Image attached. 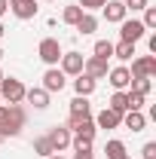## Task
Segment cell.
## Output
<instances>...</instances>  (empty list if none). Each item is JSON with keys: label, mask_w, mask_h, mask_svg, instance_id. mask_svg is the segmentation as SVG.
I'll list each match as a JSON object with an SVG mask.
<instances>
[{"label": "cell", "mask_w": 156, "mask_h": 159, "mask_svg": "<svg viewBox=\"0 0 156 159\" xmlns=\"http://www.w3.org/2000/svg\"><path fill=\"white\" fill-rule=\"evenodd\" d=\"M25 98H28V104H34L37 110H46V107H49V92H46L43 86H37V89H28V92H25Z\"/></svg>", "instance_id": "9a60e30c"}, {"label": "cell", "mask_w": 156, "mask_h": 159, "mask_svg": "<svg viewBox=\"0 0 156 159\" xmlns=\"http://www.w3.org/2000/svg\"><path fill=\"white\" fill-rule=\"evenodd\" d=\"M52 3H55V0H52Z\"/></svg>", "instance_id": "ee69618b"}, {"label": "cell", "mask_w": 156, "mask_h": 159, "mask_svg": "<svg viewBox=\"0 0 156 159\" xmlns=\"http://www.w3.org/2000/svg\"><path fill=\"white\" fill-rule=\"evenodd\" d=\"M71 144H74V150H77V153H89V150H92V138H77V135H74Z\"/></svg>", "instance_id": "83f0119b"}, {"label": "cell", "mask_w": 156, "mask_h": 159, "mask_svg": "<svg viewBox=\"0 0 156 159\" xmlns=\"http://www.w3.org/2000/svg\"><path fill=\"white\" fill-rule=\"evenodd\" d=\"M95 86H98V80L86 77V74H80V77L74 80V92H77V95H83V98H89V95L95 92Z\"/></svg>", "instance_id": "e0dca14e"}, {"label": "cell", "mask_w": 156, "mask_h": 159, "mask_svg": "<svg viewBox=\"0 0 156 159\" xmlns=\"http://www.w3.org/2000/svg\"><path fill=\"white\" fill-rule=\"evenodd\" d=\"M122 6L132 9V12H138V9H144V6H150V3H147V0H122Z\"/></svg>", "instance_id": "1f68e13d"}, {"label": "cell", "mask_w": 156, "mask_h": 159, "mask_svg": "<svg viewBox=\"0 0 156 159\" xmlns=\"http://www.w3.org/2000/svg\"><path fill=\"white\" fill-rule=\"evenodd\" d=\"M107 83H110L117 92H126V89L132 86V74H129V67H122V64H119V67H110V70H107Z\"/></svg>", "instance_id": "ba28073f"}, {"label": "cell", "mask_w": 156, "mask_h": 159, "mask_svg": "<svg viewBox=\"0 0 156 159\" xmlns=\"http://www.w3.org/2000/svg\"><path fill=\"white\" fill-rule=\"evenodd\" d=\"M144 34H147V28H144L138 19H122V21H119V40H126V43H138Z\"/></svg>", "instance_id": "8992f818"}, {"label": "cell", "mask_w": 156, "mask_h": 159, "mask_svg": "<svg viewBox=\"0 0 156 159\" xmlns=\"http://www.w3.org/2000/svg\"><path fill=\"white\" fill-rule=\"evenodd\" d=\"M34 153H40V156H52V153H55V150H52V144H49V138H46V135L34 141Z\"/></svg>", "instance_id": "484cf974"}, {"label": "cell", "mask_w": 156, "mask_h": 159, "mask_svg": "<svg viewBox=\"0 0 156 159\" xmlns=\"http://www.w3.org/2000/svg\"><path fill=\"white\" fill-rule=\"evenodd\" d=\"M61 74H64V77H80V74H83V52H61Z\"/></svg>", "instance_id": "5b68a950"}, {"label": "cell", "mask_w": 156, "mask_h": 159, "mask_svg": "<svg viewBox=\"0 0 156 159\" xmlns=\"http://www.w3.org/2000/svg\"><path fill=\"white\" fill-rule=\"evenodd\" d=\"M101 9H104V19H107V21H117V25L126 19V12H129V9L122 6V0H107Z\"/></svg>", "instance_id": "5bb4252c"}, {"label": "cell", "mask_w": 156, "mask_h": 159, "mask_svg": "<svg viewBox=\"0 0 156 159\" xmlns=\"http://www.w3.org/2000/svg\"><path fill=\"white\" fill-rule=\"evenodd\" d=\"M113 58H119V61L135 58V43H126V40H119L117 46H113Z\"/></svg>", "instance_id": "ffe728a7"}, {"label": "cell", "mask_w": 156, "mask_h": 159, "mask_svg": "<svg viewBox=\"0 0 156 159\" xmlns=\"http://www.w3.org/2000/svg\"><path fill=\"white\" fill-rule=\"evenodd\" d=\"M37 55L46 61L49 67H55L58 58H61V43L55 37H43V40H40V46H37Z\"/></svg>", "instance_id": "3957f363"}, {"label": "cell", "mask_w": 156, "mask_h": 159, "mask_svg": "<svg viewBox=\"0 0 156 159\" xmlns=\"http://www.w3.org/2000/svg\"><path fill=\"white\" fill-rule=\"evenodd\" d=\"M126 95H129V110H141V107H144V95H138V92H126Z\"/></svg>", "instance_id": "f546056e"}, {"label": "cell", "mask_w": 156, "mask_h": 159, "mask_svg": "<svg viewBox=\"0 0 156 159\" xmlns=\"http://www.w3.org/2000/svg\"><path fill=\"white\" fill-rule=\"evenodd\" d=\"M104 153H107V159H126L129 156L122 141H107V144H104Z\"/></svg>", "instance_id": "44dd1931"}, {"label": "cell", "mask_w": 156, "mask_h": 159, "mask_svg": "<svg viewBox=\"0 0 156 159\" xmlns=\"http://www.w3.org/2000/svg\"><path fill=\"white\" fill-rule=\"evenodd\" d=\"M9 12V0H0V16H6Z\"/></svg>", "instance_id": "e575fe53"}, {"label": "cell", "mask_w": 156, "mask_h": 159, "mask_svg": "<svg viewBox=\"0 0 156 159\" xmlns=\"http://www.w3.org/2000/svg\"><path fill=\"white\" fill-rule=\"evenodd\" d=\"M46 159H64V156H61V153H52V156H46Z\"/></svg>", "instance_id": "8d00e7d4"}, {"label": "cell", "mask_w": 156, "mask_h": 159, "mask_svg": "<svg viewBox=\"0 0 156 159\" xmlns=\"http://www.w3.org/2000/svg\"><path fill=\"white\" fill-rule=\"evenodd\" d=\"M61 19H64V25H77V21L83 19V9H80V6H64Z\"/></svg>", "instance_id": "cb8c5ba5"}, {"label": "cell", "mask_w": 156, "mask_h": 159, "mask_svg": "<svg viewBox=\"0 0 156 159\" xmlns=\"http://www.w3.org/2000/svg\"><path fill=\"white\" fill-rule=\"evenodd\" d=\"M6 122H9V104H0V135H3Z\"/></svg>", "instance_id": "d6a6232c"}, {"label": "cell", "mask_w": 156, "mask_h": 159, "mask_svg": "<svg viewBox=\"0 0 156 159\" xmlns=\"http://www.w3.org/2000/svg\"><path fill=\"white\" fill-rule=\"evenodd\" d=\"M0 104H3V98H0Z\"/></svg>", "instance_id": "b9f144b4"}, {"label": "cell", "mask_w": 156, "mask_h": 159, "mask_svg": "<svg viewBox=\"0 0 156 159\" xmlns=\"http://www.w3.org/2000/svg\"><path fill=\"white\" fill-rule=\"evenodd\" d=\"M0 61H3V46H0Z\"/></svg>", "instance_id": "f35d334b"}, {"label": "cell", "mask_w": 156, "mask_h": 159, "mask_svg": "<svg viewBox=\"0 0 156 159\" xmlns=\"http://www.w3.org/2000/svg\"><path fill=\"white\" fill-rule=\"evenodd\" d=\"M3 34H6V28H3V25H0V37H3Z\"/></svg>", "instance_id": "74e56055"}, {"label": "cell", "mask_w": 156, "mask_h": 159, "mask_svg": "<svg viewBox=\"0 0 156 159\" xmlns=\"http://www.w3.org/2000/svg\"><path fill=\"white\" fill-rule=\"evenodd\" d=\"M119 125H122V113L110 110V107H104L95 116V129H119Z\"/></svg>", "instance_id": "4fadbf2b"}, {"label": "cell", "mask_w": 156, "mask_h": 159, "mask_svg": "<svg viewBox=\"0 0 156 159\" xmlns=\"http://www.w3.org/2000/svg\"><path fill=\"white\" fill-rule=\"evenodd\" d=\"M0 144H3V135H0Z\"/></svg>", "instance_id": "60d3db41"}, {"label": "cell", "mask_w": 156, "mask_h": 159, "mask_svg": "<svg viewBox=\"0 0 156 159\" xmlns=\"http://www.w3.org/2000/svg\"><path fill=\"white\" fill-rule=\"evenodd\" d=\"M71 116H92V104H89V98L77 95V98L71 101Z\"/></svg>", "instance_id": "ac0fdd59"}, {"label": "cell", "mask_w": 156, "mask_h": 159, "mask_svg": "<svg viewBox=\"0 0 156 159\" xmlns=\"http://www.w3.org/2000/svg\"><path fill=\"white\" fill-rule=\"evenodd\" d=\"M150 89H153V83H150L147 77L132 80V92H138V95H144V98H147V95H150Z\"/></svg>", "instance_id": "d4e9b609"}, {"label": "cell", "mask_w": 156, "mask_h": 159, "mask_svg": "<svg viewBox=\"0 0 156 159\" xmlns=\"http://www.w3.org/2000/svg\"><path fill=\"white\" fill-rule=\"evenodd\" d=\"M67 129L77 135V138H95V119L92 116H71L67 119Z\"/></svg>", "instance_id": "52a82bcc"}, {"label": "cell", "mask_w": 156, "mask_h": 159, "mask_svg": "<svg viewBox=\"0 0 156 159\" xmlns=\"http://www.w3.org/2000/svg\"><path fill=\"white\" fill-rule=\"evenodd\" d=\"M25 83L16 77H3V83H0V98L6 101V104H21L25 101Z\"/></svg>", "instance_id": "6da1fadb"}, {"label": "cell", "mask_w": 156, "mask_h": 159, "mask_svg": "<svg viewBox=\"0 0 156 159\" xmlns=\"http://www.w3.org/2000/svg\"><path fill=\"white\" fill-rule=\"evenodd\" d=\"M0 83H3V70H0Z\"/></svg>", "instance_id": "ab89813d"}, {"label": "cell", "mask_w": 156, "mask_h": 159, "mask_svg": "<svg viewBox=\"0 0 156 159\" xmlns=\"http://www.w3.org/2000/svg\"><path fill=\"white\" fill-rule=\"evenodd\" d=\"M141 156L144 159H156V141H147V144L141 147Z\"/></svg>", "instance_id": "4dcf8cb0"}, {"label": "cell", "mask_w": 156, "mask_h": 159, "mask_svg": "<svg viewBox=\"0 0 156 159\" xmlns=\"http://www.w3.org/2000/svg\"><path fill=\"white\" fill-rule=\"evenodd\" d=\"M147 46H150V52L156 55V34H150V37H147Z\"/></svg>", "instance_id": "836d02e7"}, {"label": "cell", "mask_w": 156, "mask_h": 159, "mask_svg": "<svg viewBox=\"0 0 156 159\" xmlns=\"http://www.w3.org/2000/svg\"><path fill=\"white\" fill-rule=\"evenodd\" d=\"M64 86H67V77L61 74L58 67H49V70L43 74V89H46L49 95H52V92H61Z\"/></svg>", "instance_id": "8fae6325"}, {"label": "cell", "mask_w": 156, "mask_h": 159, "mask_svg": "<svg viewBox=\"0 0 156 159\" xmlns=\"http://www.w3.org/2000/svg\"><path fill=\"white\" fill-rule=\"evenodd\" d=\"M107 0H77V6L83 9V12H92V9H101Z\"/></svg>", "instance_id": "f1b7e54d"}, {"label": "cell", "mask_w": 156, "mask_h": 159, "mask_svg": "<svg viewBox=\"0 0 156 159\" xmlns=\"http://www.w3.org/2000/svg\"><path fill=\"white\" fill-rule=\"evenodd\" d=\"M132 80H141V77H147V80H153L156 77V55H141V58H132Z\"/></svg>", "instance_id": "277c9868"}, {"label": "cell", "mask_w": 156, "mask_h": 159, "mask_svg": "<svg viewBox=\"0 0 156 159\" xmlns=\"http://www.w3.org/2000/svg\"><path fill=\"white\" fill-rule=\"evenodd\" d=\"M83 74H86V77H92V80H104V77H107V61L89 55V58L83 61Z\"/></svg>", "instance_id": "7c38bea8"}, {"label": "cell", "mask_w": 156, "mask_h": 159, "mask_svg": "<svg viewBox=\"0 0 156 159\" xmlns=\"http://www.w3.org/2000/svg\"><path fill=\"white\" fill-rule=\"evenodd\" d=\"M141 25H144L147 31L156 28V6H144V19H141Z\"/></svg>", "instance_id": "4316f807"}, {"label": "cell", "mask_w": 156, "mask_h": 159, "mask_svg": "<svg viewBox=\"0 0 156 159\" xmlns=\"http://www.w3.org/2000/svg\"><path fill=\"white\" fill-rule=\"evenodd\" d=\"M126 159H132V156H126Z\"/></svg>", "instance_id": "7bdbcfd3"}, {"label": "cell", "mask_w": 156, "mask_h": 159, "mask_svg": "<svg viewBox=\"0 0 156 159\" xmlns=\"http://www.w3.org/2000/svg\"><path fill=\"white\" fill-rule=\"evenodd\" d=\"M107 107H110V110H117V113H126V110H129V95H126V92H113Z\"/></svg>", "instance_id": "603a6c76"}, {"label": "cell", "mask_w": 156, "mask_h": 159, "mask_svg": "<svg viewBox=\"0 0 156 159\" xmlns=\"http://www.w3.org/2000/svg\"><path fill=\"white\" fill-rule=\"evenodd\" d=\"M74 28H77L83 37H86V34H95V31H98V19L92 16V12H83V19H80Z\"/></svg>", "instance_id": "d6986e66"}, {"label": "cell", "mask_w": 156, "mask_h": 159, "mask_svg": "<svg viewBox=\"0 0 156 159\" xmlns=\"http://www.w3.org/2000/svg\"><path fill=\"white\" fill-rule=\"evenodd\" d=\"M25 125H28V110H25L21 104H9V122H6V129H3V138L21 135Z\"/></svg>", "instance_id": "7a4b0ae2"}, {"label": "cell", "mask_w": 156, "mask_h": 159, "mask_svg": "<svg viewBox=\"0 0 156 159\" xmlns=\"http://www.w3.org/2000/svg\"><path fill=\"white\" fill-rule=\"evenodd\" d=\"M92 55H95V58H101V61L113 58V43H110V40H98L95 49H92Z\"/></svg>", "instance_id": "7402d4cb"}, {"label": "cell", "mask_w": 156, "mask_h": 159, "mask_svg": "<svg viewBox=\"0 0 156 159\" xmlns=\"http://www.w3.org/2000/svg\"><path fill=\"white\" fill-rule=\"evenodd\" d=\"M122 125H126V129H132V132H144L147 116H144L141 110H126V113H122Z\"/></svg>", "instance_id": "2e32d148"}, {"label": "cell", "mask_w": 156, "mask_h": 159, "mask_svg": "<svg viewBox=\"0 0 156 159\" xmlns=\"http://www.w3.org/2000/svg\"><path fill=\"white\" fill-rule=\"evenodd\" d=\"M74 159H95V156H92V150H89V153H77Z\"/></svg>", "instance_id": "d590c367"}, {"label": "cell", "mask_w": 156, "mask_h": 159, "mask_svg": "<svg viewBox=\"0 0 156 159\" xmlns=\"http://www.w3.org/2000/svg\"><path fill=\"white\" fill-rule=\"evenodd\" d=\"M46 138H49V144H52V150L61 153L64 147H71V138H74V135H71V129H67V125H55V129H49V135H46Z\"/></svg>", "instance_id": "9c48e42d"}, {"label": "cell", "mask_w": 156, "mask_h": 159, "mask_svg": "<svg viewBox=\"0 0 156 159\" xmlns=\"http://www.w3.org/2000/svg\"><path fill=\"white\" fill-rule=\"evenodd\" d=\"M9 12L16 16V19L28 21L37 16V0H9Z\"/></svg>", "instance_id": "30bf717a"}]
</instances>
